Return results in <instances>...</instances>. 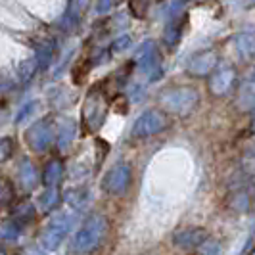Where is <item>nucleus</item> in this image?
I'll return each instance as SVG.
<instances>
[{
  "label": "nucleus",
  "instance_id": "f03ea898",
  "mask_svg": "<svg viewBox=\"0 0 255 255\" xmlns=\"http://www.w3.org/2000/svg\"><path fill=\"white\" fill-rule=\"evenodd\" d=\"M165 127V117L159 112H146V114L138 117L136 125L132 128L134 136H146V134H153L157 130Z\"/></svg>",
  "mask_w": 255,
  "mask_h": 255
},
{
  "label": "nucleus",
  "instance_id": "9d476101",
  "mask_svg": "<svg viewBox=\"0 0 255 255\" xmlns=\"http://www.w3.org/2000/svg\"><path fill=\"white\" fill-rule=\"evenodd\" d=\"M150 8V0H130V10L136 17H144Z\"/></svg>",
  "mask_w": 255,
  "mask_h": 255
},
{
  "label": "nucleus",
  "instance_id": "1a4fd4ad",
  "mask_svg": "<svg viewBox=\"0 0 255 255\" xmlns=\"http://www.w3.org/2000/svg\"><path fill=\"white\" fill-rule=\"evenodd\" d=\"M179 38H180V27H179V19L175 17V21L167 25L165 33H163V40L173 48V46L179 42Z\"/></svg>",
  "mask_w": 255,
  "mask_h": 255
},
{
  "label": "nucleus",
  "instance_id": "f257e3e1",
  "mask_svg": "<svg viewBox=\"0 0 255 255\" xmlns=\"http://www.w3.org/2000/svg\"><path fill=\"white\" fill-rule=\"evenodd\" d=\"M196 92L190 89H182V90H173L169 92L167 96H163V106L171 112H177V114H184L188 112L192 106L196 104Z\"/></svg>",
  "mask_w": 255,
  "mask_h": 255
},
{
  "label": "nucleus",
  "instance_id": "39448f33",
  "mask_svg": "<svg viewBox=\"0 0 255 255\" xmlns=\"http://www.w3.org/2000/svg\"><path fill=\"white\" fill-rule=\"evenodd\" d=\"M50 138H52V128L46 123H37L35 127H31L29 132H27V140H29V144L35 150L46 148V144L50 142Z\"/></svg>",
  "mask_w": 255,
  "mask_h": 255
},
{
  "label": "nucleus",
  "instance_id": "2eb2a0df",
  "mask_svg": "<svg viewBox=\"0 0 255 255\" xmlns=\"http://www.w3.org/2000/svg\"><path fill=\"white\" fill-rule=\"evenodd\" d=\"M254 130H255V123H254Z\"/></svg>",
  "mask_w": 255,
  "mask_h": 255
},
{
  "label": "nucleus",
  "instance_id": "7ed1b4c3",
  "mask_svg": "<svg viewBox=\"0 0 255 255\" xmlns=\"http://www.w3.org/2000/svg\"><path fill=\"white\" fill-rule=\"evenodd\" d=\"M215 64H217V56L213 52H200L190 60L188 69L194 75H207L215 67Z\"/></svg>",
  "mask_w": 255,
  "mask_h": 255
},
{
  "label": "nucleus",
  "instance_id": "423d86ee",
  "mask_svg": "<svg viewBox=\"0 0 255 255\" xmlns=\"http://www.w3.org/2000/svg\"><path fill=\"white\" fill-rule=\"evenodd\" d=\"M232 79H234V71H232L230 67H223V69H219L217 73L211 77L209 87H211V90H213L215 94H223V92L230 87Z\"/></svg>",
  "mask_w": 255,
  "mask_h": 255
},
{
  "label": "nucleus",
  "instance_id": "f8f14e48",
  "mask_svg": "<svg viewBox=\"0 0 255 255\" xmlns=\"http://www.w3.org/2000/svg\"><path fill=\"white\" fill-rule=\"evenodd\" d=\"M114 4H115V0H98V2H96V13H98V15L108 13L114 8Z\"/></svg>",
  "mask_w": 255,
  "mask_h": 255
},
{
  "label": "nucleus",
  "instance_id": "9b49d317",
  "mask_svg": "<svg viewBox=\"0 0 255 255\" xmlns=\"http://www.w3.org/2000/svg\"><path fill=\"white\" fill-rule=\"evenodd\" d=\"M35 69H37V62L35 60H27L25 64H21V67H19V77L23 81H27L29 77L35 73Z\"/></svg>",
  "mask_w": 255,
  "mask_h": 255
},
{
  "label": "nucleus",
  "instance_id": "4468645a",
  "mask_svg": "<svg viewBox=\"0 0 255 255\" xmlns=\"http://www.w3.org/2000/svg\"><path fill=\"white\" fill-rule=\"evenodd\" d=\"M254 81H255V71H254Z\"/></svg>",
  "mask_w": 255,
  "mask_h": 255
},
{
  "label": "nucleus",
  "instance_id": "20e7f679",
  "mask_svg": "<svg viewBox=\"0 0 255 255\" xmlns=\"http://www.w3.org/2000/svg\"><path fill=\"white\" fill-rule=\"evenodd\" d=\"M85 117L89 123H92V127L100 125V121L104 119V100L96 92H92L89 100L85 102Z\"/></svg>",
  "mask_w": 255,
  "mask_h": 255
},
{
  "label": "nucleus",
  "instance_id": "6e6552de",
  "mask_svg": "<svg viewBox=\"0 0 255 255\" xmlns=\"http://www.w3.org/2000/svg\"><path fill=\"white\" fill-rule=\"evenodd\" d=\"M236 48L244 56H254L255 54V35L252 33H242L236 37Z\"/></svg>",
  "mask_w": 255,
  "mask_h": 255
},
{
  "label": "nucleus",
  "instance_id": "ddd939ff",
  "mask_svg": "<svg viewBox=\"0 0 255 255\" xmlns=\"http://www.w3.org/2000/svg\"><path fill=\"white\" fill-rule=\"evenodd\" d=\"M128 46H130V37L123 35V37H119L114 42V52H123V50H127Z\"/></svg>",
  "mask_w": 255,
  "mask_h": 255
},
{
  "label": "nucleus",
  "instance_id": "0eeeda50",
  "mask_svg": "<svg viewBox=\"0 0 255 255\" xmlns=\"http://www.w3.org/2000/svg\"><path fill=\"white\" fill-rule=\"evenodd\" d=\"M134 60L138 64H144V62H152V60H157V50H155V42L152 40H146L142 42L140 46L134 52Z\"/></svg>",
  "mask_w": 255,
  "mask_h": 255
}]
</instances>
